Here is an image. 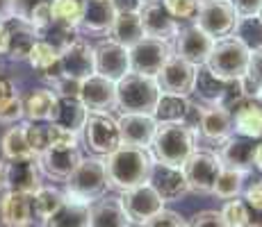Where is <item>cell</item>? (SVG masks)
<instances>
[{
	"instance_id": "44dd1931",
	"label": "cell",
	"mask_w": 262,
	"mask_h": 227,
	"mask_svg": "<svg viewBox=\"0 0 262 227\" xmlns=\"http://www.w3.org/2000/svg\"><path fill=\"white\" fill-rule=\"evenodd\" d=\"M148 184L153 186L155 193H158L164 203H176V200L185 198V195L189 193V186H187V180H185L183 168H171V166L155 164Z\"/></svg>"
},
{
	"instance_id": "c3c4849f",
	"label": "cell",
	"mask_w": 262,
	"mask_h": 227,
	"mask_svg": "<svg viewBox=\"0 0 262 227\" xmlns=\"http://www.w3.org/2000/svg\"><path fill=\"white\" fill-rule=\"evenodd\" d=\"M14 3V18L16 21H23V23H30L32 14L37 12L39 7H43L50 0H12Z\"/></svg>"
},
{
	"instance_id": "b9f144b4",
	"label": "cell",
	"mask_w": 262,
	"mask_h": 227,
	"mask_svg": "<svg viewBox=\"0 0 262 227\" xmlns=\"http://www.w3.org/2000/svg\"><path fill=\"white\" fill-rule=\"evenodd\" d=\"M162 5L169 12V16L180 25V23L194 21L196 14H199L201 0H162Z\"/></svg>"
},
{
	"instance_id": "d6986e66",
	"label": "cell",
	"mask_w": 262,
	"mask_h": 227,
	"mask_svg": "<svg viewBox=\"0 0 262 227\" xmlns=\"http://www.w3.org/2000/svg\"><path fill=\"white\" fill-rule=\"evenodd\" d=\"M119 136L123 145H133V148L150 150L155 130H158V120L153 116L146 114H121L117 118Z\"/></svg>"
},
{
	"instance_id": "f546056e",
	"label": "cell",
	"mask_w": 262,
	"mask_h": 227,
	"mask_svg": "<svg viewBox=\"0 0 262 227\" xmlns=\"http://www.w3.org/2000/svg\"><path fill=\"white\" fill-rule=\"evenodd\" d=\"M226 91H228V82L214 78L205 66L196 68V84L194 93L199 95L201 105H224Z\"/></svg>"
},
{
	"instance_id": "60d3db41",
	"label": "cell",
	"mask_w": 262,
	"mask_h": 227,
	"mask_svg": "<svg viewBox=\"0 0 262 227\" xmlns=\"http://www.w3.org/2000/svg\"><path fill=\"white\" fill-rule=\"evenodd\" d=\"M244 89H246V95L249 98H258L260 91H262V50L258 53H251V59H249V68H246V75H244Z\"/></svg>"
},
{
	"instance_id": "8fae6325",
	"label": "cell",
	"mask_w": 262,
	"mask_h": 227,
	"mask_svg": "<svg viewBox=\"0 0 262 227\" xmlns=\"http://www.w3.org/2000/svg\"><path fill=\"white\" fill-rule=\"evenodd\" d=\"M80 103L89 114H112L117 109V82L103 75H89L80 82Z\"/></svg>"
},
{
	"instance_id": "d590c367",
	"label": "cell",
	"mask_w": 262,
	"mask_h": 227,
	"mask_svg": "<svg viewBox=\"0 0 262 227\" xmlns=\"http://www.w3.org/2000/svg\"><path fill=\"white\" fill-rule=\"evenodd\" d=\"M84 0H50V21L57 28L78 30L82 21Z\"/></svg>"
},
{
	"instance_id": "11a10c76",
	"label": "cell",
	"mask_w": 262,
	"mask_h": 227,
	"mask_svg": "<svg viewBox=\"0 0 262 227\" xmlns=\"http://www.w3.org/2000/svg\"><path fill=\"white\" fill-rule=\"evenodd\" d=\"M253 168L262 173V143H255V150H253Z\"/></svg>"
},
{
	"instance_id": "f35d334b",
	"label": "cell",
	"mask_w": 262,
	"mask_h": 227,
	"mask_svg": "<svg viewBox=\"0 0 262 227\" xmlns=\"http://www.w3.org/2000/svg\"><path fill=\"white\" fill-rule=\"evenodd\" d=\"M67 195L64 191L55 189V186H41L37 193H32V205H34V214H37L39 225H43L59 207L64 205Z\"/></svg>"
},
{
	"instance_id": "91938a15",
	"label": "cell",
	"mask_w": 262,
	"mask_h": 227,
	"mask_svg": "<svg viewBox=\"0 0 262 227\" xmlns=\"http://www.w3.org/2000/svg\"><path fill=\"white\" fill-rule=\"evenodd\" d=\"M0 70H3V62H0Z\"/></svg>"
},
{
	"instance_id": "6da1fadb",
	"label": "cell",
	"mask_w": 262,
	"mask_h": 227,
	"mask_svg": "<svg viewBox=\"0 0 262 227\" xmlns=\"http://www.w3.org/2000/svg\"><path fill=\"white\" fill-rule=\"evenodd\" d=\"M155 159L150 150L133 148L121 143L112 155L105 157V170H107V184L117 191H130L137 186L148 184L153 173Z\"/></svg>"
},
{
	"instance_id": "680465c9",
	"label": "cell",
	"mask_w": 262,
	"mask_h": 227,
	"mask_svg": "<svg viewBox=\"0 0 262 227\" xmlns=\"http://www.w3.org/2000/svg\"><path fill=\"white\" fill-rule=\"evenodd\" d=\"M258 16H260V18H262V9H260V14H258Z\"/></svg>"
},
{
	"instance_id": "4fadbf2b",
	"label": "cell",
	"mask_w": 262,
	"mask_h": 227,
	"mask_svg": "<svg viewBox=\"0 0 262 227\" xmlns=\"http://www.w3.org/2000/svg\"><path fill=\"white\" fill-rule=\"evenodd\" d=\"M155 82H158V87H160V93L189 98V95L194 93V84H196V66H191L185 59L173 55V57L164 64V68L160 70Z\"/></svg>"
},
{
	"instance_id": "5b68a950",
	"label": "cell",
	"mask_w": 262,
	"mask_h": 227,
	"mask_svg": "<svg viewBox=\"0 0 262 227\" xmlns=\"http://www.w3.org/2000/svg\"><path fill=\"white\" fill-rule=\"evenodd\" d=\"M251 53L242 45L235 37H226L214 41L212 53H210L205 68L214 75V78L224 80V82H237L244 80L246 68H249Z\"/></svg>"
},
{
	"instance_id": "74e56055",
	"label": "cell",
	"mask_w": 262,
	"mask_h": 227,
	"mask_svg": "<svg viewBox=\"0 0 262 227\" xmlns=\"http://www.w3.org/2000/svg\"><path fill=\"white\" fill-rule=\"evenodd\" d=\"M249 53L262 50V18L260 16H239L233 34Z\"/></svg>"
},
{
	"instance_id": "ee69618b",
	"label": "cell",
	"mask_w": 262,
	"mask_h": 227,
	"mask_svg": "<svg viewBox=\"0 0 262 227\" xmlns=\"http://www.w3.org/2000/svg\"><path fill=\"white\" fill-rule=\"evenodd\" d=\"M221 216H224L226 225L228 227H246V220H249V209H246L244 200L242 198H235V200H228L221 209Z\"/></svg>"
},
{
	"instance_id": "ffe728a7",
	"label": "cell",
	"mask_w": 262,
	"mask_h": 227,
	"mask_svg": "<svg viewBox=\"0 0 262 227\" xmlns=\"http://www.w3.org/2000/svg\"><path fill=\"white\" fill-rule=\"evenodd\" d=\"M139 18H142L144 37L171 43V39H176V34L180 32V25L169 16L162 0H146L142 12H139Z\"/></svg>"
},
{
	"instance_id": "e575fe53",
	"label": "cell",
	"mask_w": 262,
	"mask_h": 227,
	"mask_svg": "<svg viewBox=\"0 0 262 227\" xmlns=\"http://www.w3.org/2000/svg\"><path fill=\"white\" fill-rule=\"evenodd\" d=\"M43 227H89V205L67 198Z\"/></svg>"
},
{
	"instance_id": "f5cc1de1",
	"label": "cell",
	"mask_w": 262,
	"mask_h": 227,
	"mask_svg": "<svg viewBox=\"0 0 262 227\" xmlns=\"http://www.w3.org/2000/svg\"><path fill=\"white\" fill-rule=\"evenodd\" d=\"M14 21V3L12 0H0V25Z\"/></svg>"
},
{
	"instance_id": "9f6ffc18",
	"label": "cell",
	"mask_w": 262,
	"mask_h": 227,
	"mask_svg": "<svg viewBox=\"0 0 262 227\" xmlns=\"http://www.w3.org/2000/svg\"><path fill=\"white\" fill-rule=\"evenodd\" d=\"M5 189V159H0V191Z\"/></svg>"
},
{
	"instance_id": "7c38bea8",
	"label": "cell",
	"mask_w": 262,
	"mask_h": 227,
	"mask_svg": "<svg viewBox=\"0 0 262 227\" xmlns=\"http://www.w3.org/2000/svg\"><path fill=\"white\" fill-rule=\"evenodd\" d=\"M94 68L96 75H103V78L119 82L121 78L130 73V53L128 48L119 45L112 39H103L94 45Z\"/></svg>"
},
{
	"instance_id": "94428289",
	"label": "cell",
	"mask_w": 262,
	"mask_h": 227,
	"mask_svg": "<svg viewBox=\"0 0 262 227\" xmlns=\"http://www.w3.org/2000/svg\"><path fill=\"white\" fill-rule=\"evenodd\" d=\"M0 227H3V223H0Z\"/></svg>"
},
{
	"instance_id": "484cf974",
	"label": "cell",
	"mask_w": 262,
	"mask_h": 227,
	"mask_svg": "<svg viewBox=\"0 0 262 227\" xmlns=\"http://www.w3.org/2000/svg\"><path fill=\"white\" fill-rule=\"evenodd\" d=\"M233 130L244 139H260L262 136V105L253 98H246L233 109Z\"/></svg>"
},
{
	"instance_id": "f1b7e54d",
	"label": "cell",
	"mask_w": 262,
	"mask_h": 227,
	"mask_svg": "<svg viewBox=\"0 0 262 227\" xmlns=\"http://www.w3.org/2000/svg\"><path fill=\"white\" fill-rule=\"evenodd\" d=\"M30 66L37 70L43 80H48L50 84L57 78H62V64H59V50L55 45H50L43 39H37V43L32 45L28 57Z\"/></svg>"
},
{
	"instance_id": "3957f363",
	"label": "cell",
	"mask_w": 262,
	"mask_h": 227,
	"mask_svg": "<svg viewBox=\"0 0 262 227\" xmlns=\"http://www.w3.org/2000/svg\"><path fill=\"white\" fill-rule=\"evenodd\" d=\"M67 189L64 195L75 203L92 205L96 200H100L107 191V170H105V159L103 157H87L78 164V168L69 175V180L64 182Z\"/></svg>"
},
{
	"instance_id": "ab89813d",
	"label": "cell",
	"mask_w": 262,
	"mask_h": 227,
	"mask_svg": "<svg viewBox=\"0 0 262 227\" xmlns=\"http://www.w3.org/2000/svg\"><path fill=\"white\" fill-rule=\"evenodd\" d=\"M23 118V98L14 91L12 82L0 75V120L18 123Z\"/></svg>"
},
{
	"instance_id": "52a82bcc",
	"label": "cell",
	"mask_w": 262,
	"mask_h": 227,
	"mask_svg": "<svg viewBox=\"0 0 262 227\" xmlns=\"http://www.w3.org/2000/svg\"><path fill=\"white\" fill-rule=\"evenodd\" d=\"M82 139L96 157H107L121 145L119 125L112 114H89L82 125Z\"/></svg>"
},
{
	"instance_id": "ac0fdd59",
	"label": "cell",
	"mask_w": 262,
	"mask_h": 227,
	"mask_svg": "<svg viewBox=\"0 0 262 227\" xmlns=\"http://www.w3.org/2000/svg\"><path fill=\"white\" fill-rule=\"evenodd\" d=\"M41 178H43V173H41V168H39L37 157L5 161V189L32 195L43 186Z\"/></svg>"
},
{
	"instance_id": "e0dca14e",
	"label": "cell",
	"mask_w": 262,
	"mask_h": 227,
	"mask_svg": "<svg viewBox=\"0 0 262 227\" xmlns=\"http://www.w3.org/2000/svg\"><path fill=\"white\" fill-rule=\"evenodd\" d=\"M212 143H224L235 134L233 114L224 105H201L199 103V120H196V134Z\"/></svg>"
},
{
	"instance_id": "816d5d0a",
	"label": "cell",
	"mask_w": 262,
	"mask_h": 227,
	"mask_svg": "<svg viewBox=\"0 0 262 227\" xmlns=\"http://www.w3.org/2000/svg\"><path fill=\"white\" fill-rule=\"evenodd\" d=\"M146 0H112L117 14H139Z\"/></svg>"
},
{
	"instance_id": "cb8c5ba5",
	"label": "cell",
	"mask_w": 262,
	"mask_h": 227,
	"mask_svg": "<svg viewBox=\"0 0 262 227\" xmlns=\"http://www.w3.org/2000/svg\"><path fill=\"white\" fill-rule=\"evenodd\" d=\"M89 227H130L119 195H103L89 205Z\"/></svg>"
},
{
	"instance_id": "8d00e7d4",
	"label": "cell",
	"mask_w": 262,
	"mask_h": 227,
	"mask_svg": "<svg viewBox=\"0 0 262 227\" xmlns=\"http://www.w3.org/2000/svg\"><path fill=\"white\" fill-rule=\"evenodd\" d=\"M244 170H237V168H226L221 166L219 175H216V182H214V189H212V195L221 200H235L244 193V180H246Z\"/></svg>"
},
{
	"instance_id": "d6a6232c",
	"label": "cell",
	"mask_w": 262,
	"mask_h": 227,
	"mask_svg": "<svg viewBox=\"0 0 262 227\" xmlns=\"http://www.w3.org/2000/svg\"><path fill=\"white\" fill-rule=\"evenodd\" d=\"M191 112V100L180 95H164L160 93V100L155 105L153 118L158 123H187Z\"/></svg>"
},
{
	"instance_id": "4dcf8cb0",
	"label": "cell",
	"mask_w": 262,
	"mask_h": 227,
	"mask_svg": "<svg viewBox=\"0 0 262 227\" xmlns=\"http://www.w3.org/2000/svg\"><path fill=\"white\" fill-rule=\"evenodd\" d=\"M110 39L128 50L133 45H137L144 39V28L139 14H117L112 30H110Z\"/></svg>"
},
{
	"instance_id": "7a4b0ae2",
	"label": "cell",
	"mask_w": 262,
	"mask_h": 227,
	"mask_svg": "<svg viewBox=\"0 0 262 227\" xmlns=\"http://www.w3.org/2000/svg\"><path fill=\"white\" fill-rule=\"evenodd\" d=\"M196 134L187 123H158L150 155L155 164L171 166V168H183L185 161L196 150Z\"/></svg>"
},
{
	"instance_id": "d4e9b609",
	"label": "cell",
	"mask_w": 262,
	"mask_h": 227,
	"mask_svg": "<svg viewBox=\"0 0 262 227\" xmlns=\"http://www.w3.org/2000/svg\"><path fill=\"white\" fill-rule=\"evenodd\" d=\"M5 28H7V50H5V57L14 59V62H28L30 50L37 43L39 34L34 32L32 25L16 21V18L5 23Z\"/></svg>"
},
{
	"instance_id": "bcb514c9",
	"label": "cell",
	"mask_w": 262,
	"mask_h": 227,
	"mask_svg": "<svg viewBox=\"0 0 262 227\" xmlns=\"http://www.w3.org/2000/svg\"><path fill=\"white\" fill-rule=\"evenodd\" d=\"M142 227H187V220L178 214V211L162 209L160 214H155L148 223H144Z\"/></svg>"
},
{
	"instance_id": "db71d44e",
	"label": "cell",
	"mask_w": 262,
	"mask_h": 227,
	"mask_svg": "<svg viewBox=\"0 0 262 227\" xmlns=\"http://www.w3.org/2000/svg\"><path fill=\"white\" fill-rule=\"evenodd\" d=\"M249 209V207H246ZM246 227H262V211L249 209V220H246Z\"/></svg>"
},
{
	"instance_id": "7402d4cb",
	"label": "cell",
	"mask_w": 262,
	"mask_h": 227,
	"mask_svg": "<svg viewBox=\"0 0 262 227\" xmlns=\"http://www.w3.org/2000/svg\"><path fill=\"white\" fill-rule=\"evenodd\" d=\"M37 161L43 175H48L53 180L67 182L69 175L78 168L82 157H80L78 148H48L43 155H39Z\"/></svg>"
},
{
	"instance_id": "1f68e13d",
	"label": "cell",
	"mask_w": 262,
	"mask_h": 227,
	"mask_svg": "<svg viewBox=\"0 0 262 227\" xmlns=\"http://www.w3.org/2000/svg\"><path fill=\"white\" fill-rule=\"evenodd\" d=\"M84 118H87V109L82 107L80 98H57V107H55V116L50 123L78 134L82 132Z\"/></svg>"
},
{
	"instance_id": "5bb4252c",
	"label": "cell",
	"mask_w": 262,
	"mask_h": 227,
	"mask_svg": "<svg viewBox=\"0 0 262 227\" xmlns=\"http://www.w3.org/2000/svg\"><path fill=\"white\" fill-rule=\"evenodd\" d=\"M212 45H214V39H210L203 30H199L191 23L187 28H180V32L176 34L173 55L199 68V66H205L210 53H212Z\"/></svg>"
},
{
	"instance_id": "30bf717a",
	"label": "cell",
	"mask_w": 262,
	"mask_h": 227,
	"mask_svg": "<svg viewBox=\"0 0 262 227\" xmlns=\"http://www.w3.org/2000/svg\"><path fill=\"white\" fill-rule=\"evenodd\" d=\"M119 198H121V207H123L130 225L142 227L144 223H148L155 214H160V211L164 209V200L155 193V189L150 184L123 191Z\"/></svg>"
},
{
	"instance_id": "6f0895ef",
	"label": "cell",
	"mask_w": 262,
	"mask_h": 227,
	"mask_svg": "<svg viewBox=\"0 0 262 227\" xmlns=\"http://www.w3.org/2000/svg\"><path fill=\"white\" fill-rule=\"evenodd\" d=\"M255 100H258V103L262 105V91H260V95H258V98H255Z\"/></svg>"
},
{
	"instance_id": "2e32d148",
	"label": "cell",
	"mask_w": 262,
	"mask_h": 227,
	"mask_svg": "<svg viewBox=\"0 0 262 227\" xmlns=\"http://www.w3.org/2000/svg\"><path fill=\"white\" fill-rule=\"evenodd\" d=\"M59 64H62V75L71 78L75 82H82L89 75L96 73L94 68V45L84 37H78L64 50H59Z\"/></svg>"
},
{
	"instance_id": "83f0119b",
	"label": "cell",
	"mask_w": 262,
	"mask_h": 227,
	"mask_svg": "<svg viewBox=\"0 0 262 227\" xmlns=\"http://www.w3.org/2000/svg\"><path fill=\"white\" fill-rule=\"evenodd\" d=\"M57 107V95L50 89H32L23 98L25 123H50Z\"/></svg>"
},
{
	"instance_id": "9a60e30c",
	"label": "cell",
	"mask_w": 262,
	"mask_h": 227,
	"mask_svg": "<svg viewBox=\"0 0 262 227\" xmlns=\"http://www.w3.org/2000/svg\"><path fill=\"white\" fill-rule=\"evenodd\" d=\"M0 223L3 227H39L32 195L16 191H0Z\"/></svg>"
},
{
	"instance_id": "836d02e7",
	"label": "cell",
	"mask_w": 262,
	"mask_h": 227,
	"mask_svg": "<svg viewBox=\"0 0 262 227\" xmlns=\"http://www.w3.org/2000/svg\"><path fill=\"white\" fill-rule=\"evenodd\" d=\"M0 150H3L5 161H18V159H32V150L28 143V132H25V123H16L9 128L0 139Z\"/></svg>"
},
{
	"instance_id": "681fc988",
	"label": "cell",
	"mask_w": 262,
	"mask_h": 227,
	"mask_svg": "<svg viewBox=\"0 0 262 227\" xmlns=\"http://www.w3.org/2000/svg\"><path fill=\"white\" fill-rule=\"evenodd\" d=\"M242 200H244V205L249 207V209L262 211V180L251 182L244 189V193H242Z\"/></svg>"
},
{
	"instance_id": "7dc6e473",
	"label": "cell",
	"mask_w": 262,
	"mask_h": 227,
	"mask_svg": "<svg viewBox=\"0 0 262 227\" xmlns=\"http://www.w3.org/2000/svg\"><path fill=\"white\" fill-rule=\"evenodd\" d=\"M187 227H228V225H226L221 211L205 209V211H196L187 223Z\"/></svg>"
},
{
	"instance_id": "4316f807",
	"label": "cell",
	"mask_w": 262,
	"mask_h": 227,
	"mask_svg": "<svg viewBox=\"0 0 262 227\" xmlns=\"http://www.w3.org/2000/svg\"><path fill=\"white\" fill-rule=\"evenodd\" d=\"M114 18H117V9H114L112 0H84L80 28L94 34H110Z\"/></svg>"
},
{
	"instance_id": "9c48e42d",
	"label": "cell",
	"mask_w": 262,
	"mask_h": 227,
	"mask_svg": "<svg viewBox=\"0 0 262 227\" xmlns=\"http://www.w3.org/2000/svg\"><path fill=\"white\" fill-rule=\"evenodd\" d=\"M219 170H221V161L216 157V153L214 150H203V148H196L183 166L189 191L203 193V195L212 193Z\"/></svg>"
},
{
	"instance_id": "603a6c76",
	"label": "cell",
	"mask_w": 262,
	"mask_h": 227,
	"mask_svg": "<svg viewBox=\"0 0 262 227\" xmlns=\"http://www.w3.org/2000/svg\"><path fill=\"white\" fill-rule=\"evenodd\" d=\"M253 150H255V143L251 139L233 134L224 143H219L216 157H219L221 166H226V168H237V170H244V173H251L253 170Z\"/></svg>"
},
{
	"instance_id": "8992f818",
	"label": "cell",
	"mask_w": 262,
	"mask_h": 227,
	"mask_svg": "<svg viewBox=\"0 0 262 227\" xmlns=\"http://www.w3.org/2000/svg\"><path fill=\"white\" fill-rule=\"evenodd\" d=\"M237 18L239 16L230 0H201L194 25L199 30H203L210 39L219 41V39H226L233 34Z\"/></svg>"
},
{
	"instance_id": "f6af8a7d",
	"label": "cell",
	"mask_w": 262,
	"mask_h": 227,
	"mask_svg": "<svg viewBox=\"0 0 262 227\" xmlns=\"http://www.w3.org/2000/svg\"><path fill=\"white\" fill-rule=\"evenodd\" d=\"M48 148H78V134L48 123Z\"/></svg>"
},
{
	"instance_id": "ba28073f",
	"label": "cell",
	"mask_w": 262,
	"mask_h": 227,
	"mask_svg": "<svg viewBox=\"0 0 262 227\" xmlns=\"http://www.w3.org/2000/svg\"><path fill=\"white\" fill-rule=\"evenodd\" d=\"M130 53V73H139L146 78H158L164 64L173 57V45L169 41L144 37L137 45L128 50Z\"/></svg>"
},
{
	"instance_id": "277c9868",
	"label": "cell",
	"mask_w": 262,
	"mask_h": 227,
	"mask_svg": "<svg viewBox=\"0 0 262 227\" xmlns=\"http://www.w3.org/2000/svg\"><path fill=\"white\" fill-rule=\"evenodd\" d=\"M158 100H160V87L155 82V78L128 73L117 82V109H121V114L153 116Z\"/></svg>"
},
{
	"instance_id": "f907efd6",
	"label": "cell",
	"mask_w": 262,
	"mask_h": 227,
	"mask_svg": "<svg viewBox=\"0 0 262 227\" xmlns=\"http://www.w3.org/2000/svg\"><path fill=\"white\" fill-rule=\"evenodd\" d=\"M237 16H258L262 9V0H230Z\"/></svg>"
},
{
	"instance_id": "7bdbcfd3",
	"label": "cell",
	"mask_w": 262,
	"mask_h": 227,
	"mask_svg": "<svg viewBox=\"0 0 262 227\" xmlns=\"http://www.w3.org/2000/svg\"><path fill=\"white\" fill-rule=\"evenodd\" d=\"M28 143L34 157L43 155L48 150V123H25Z\"/></svg>"
}]
</instances>
